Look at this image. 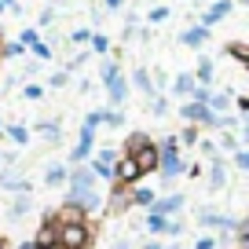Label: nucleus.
<instances>
[{"label": "nucleus", "mask_w": 249, "mask_h": 249, "mask_svg": "<svg viewBox=\"0 0 249 249\" xmlns=\"http://www.w3.org/2000/svg\"><path fill=\"white\" fill-rule=\"evenodd\" d=\"M158 154H161V183H172L176 176H183V172H191L187 169V161H179V140L176 136H165V143L158 147Z\"/></svg>", "instance_id": "nucleus-1"}, {"label": "nucleus", "mask_w": 249, "mask_h": 249, "mask_svg": "<svg viewBox=\"0 0 249 249\" xmlns=\"http://www.w3.org/2000/svg\"><path fill=\"white\" fill-rule=\"evenodd\" d=\"M59 246L66 249H88L92 234H88L85 220H59Z\"/></svg>", "instance_id": "nucleus-2"}, {"label": "nucleus", "mask_w": 249, "mask_h": 249, "mask_svg": "<svg viewBox=\"0 0 249 249\" xmlns=\"http://www.w3.org/2000/svg\"><path fill=\"white\" fill-rule=\"evenodd\" d=\"M121 154H124V150H117V147H103L99 154L92 158L95 176H99V179H117V161H121Z\"/></svg>", "instance_id": "nucleus-3"}, {"label": "nucleus", "mask_w": 249, "mask_h": 249, "mask_svg": "<svg viewBox=\"0 0 249 249\" xmlns=\"http://www.w3.org/2000/svg\"><path fill=\"white\" fill-rule=\"evenodd\" d=\"M95 183H99V176H95L92 165H73L70 169V191H95Z\"/></svg>", "instance_id": "nucleus-4"}, {"label": "nucleus", "mask_w": 249, "mask_h": 249, "mask_svg": "<svg viewBox=\"0 0 249 249\" xmlns=\"http://www.w3.org/2000/svg\"><path fill=\"white\" fill-rule=\"evenodd\" d=\"M187 205V198L183 195H169V198H158L154 205H150V213H158V216H165V220H172L179 209Z\"/></svg>", "instance_id": "nucleus-5"}, {"label": "nucleus", "mask_w": 249, "mask_h": 249, "mask_svg": "<svg viewBox=\"0 0 249 249\" xmlns=\"http://www.w3.org/2000/svg\"><path fill=\"white\" fill-rule=\"evenodd\" d=\"M198 220H202L205 227H216V231H224V234H231V231H238V220H231V216H220V213H209V209H202L198 213Z\"/></svg>", "instance_id": "nucleus-6"}, {"label": "nucleus", "mask_w": 249, "mask_h": 249, "mask_svg": "<svg viewBox=\"0 0 249 249\" xmlns=\"http://www.w3.org/2000/svg\"><path fill=\"white\" fill-rule=\"evenodd\" d=\"M132 158H136V165H140V172H154L158 165H161V154H158L154 143H147V147L132 150Z\"/></svg>", "instance_id": "nucleus-7"}, {"label": "nucleus", "mask_w": 249, "mask_h": 249, "mask_svg": "<svg viewBox=\"0 0 249 249\" xmlns=\"http://www.w3.org/2000/svg\"><path fill=\"white\" fill-rule=\"evenodd\" d=\"M143 172H140V165H136V158L132 154H121V161H117V183H136Z\"/></svg>", "instance_id": "nucleus-8"}, {"label": "nucleus", "mask_w": 249, "mask_h": 249, "mask_svg": "<svg viewBox=\"0 0 249 249\" xmlns=\"http://www.w3.org/2000/svg\"><path fill=\"white\" fill-rule=\"evenodd\" d=\"M0 191H18V195H30V179H22V172L4 169V172H0Z\"/></svg>", "instance_id": "nucleus-9"}, {"label": "nucleus", "mask_w": 249, "mask_h": 249, "mask_svg": "<svg viewBox=\"0 0 249 249\" xmlns=\"http://www.w3.org/2000/svg\"><path fill=\"white\" fill-rule=\"evenodd\" d=\"M147 231L150 234H179V220H165V216H158V213H150Z\"/></svg>", "instance_id": "nucleus-10"}, {"label": "nucleus", "mask_w": 249, "mask_h": 249, "mask_svg": "<svg viewBox=\"0 0 249 249\" xmlns=\"http://www.w3.org/2000/svg\"><path fill=\"white\" fill-rule=\"evenodd\" d=\"M195 88H198L195 73H176V77H172V95H183V99H191V95H195Z\"/></svg>", "instance_id": "nucleus-11"}, {"label": "nucleus", "mask_w": 249, "mask_h": 249, "mask_svg": "<svg viewBox=\"0 0 249 249\" xmlns=\"http://www.w3.org/2000/svg\"><path fill=\"white\" fill-rule=\"evenodd\" d=\"M231 8H234L231 0H216V4H213V8L205 11V15H202V26L209 30L213 22H220V18H227V15H231Z\"/></svg>", "instance_id": "nucleus-12"}, {"label": "nucleus", "mask_w": 249, "mask_h": 249, "mask_svg": "<svg viewBox=\"0 0 249 249\" xmlns=\"http://www.w3.org/2000/svg\"><path fill=\"white\" fill-rule=\"evenodd\" d=\"M33 242H37V246H55V242H59V216H55V220H44Z\"/></svg>", "instance_id": "nucleus-13"}, {"label": "nucleus", "mask_w": 249, "mask_h": 249, "mask_svg": "<svg viewBox=\"0 0 249 249\" xmlns=\"http://www.w3.org/2000/svg\"><path fill=\"white\" fill-rule=\"evenodd\" d=\"M107 95H110V103H114V107H121V103L128 99V77H124V73H121V77H114V81L107 85Z\"/></svg>", "instance_id": "nucleus-14"}, {"label": "nucleus", "mask_w": 249, "mask_h": 249, "mask_svg": "<svg viewBox=\"0 0 249 249\" xmlns=\"http://www.w3.org/2000/svg\"><path fill=\"white\" fill-rule=\"evenodd\" d=\"M205 40H209V30H205V26H191V30L179 33V44H187V48H202Z\"/></svg>", "instance_id": "nucleus-15"}, {"label": "nucleus", "mask_w": 249, "mask_h": 249, "mask_svg": "<svg viewBox=\"0 0 249 249\" xmlns=\"http://www.w3.org/2000/svg\"><path fill=\"white\" fill-rule=\"evenodd\" d=\"M70 179V165H48L44 172V187H62Z\"/></svg>", "instance_id": "nucleus-16"}, {"label": "nucleus", "mask_w": 249, "mask_h": 249, "mask_svg": "<svg viewBox=\"0 0 249 249\" xmlns=\"http://www.w3.org/2000/svg\"><path fill=\"white\" fill-rule=\"evenodd\" d=\"M132 85L140 88L143 95H150V99H154V95H158V92H154V77H150V70H143V66H140V70L132 73Z\"/></svg>", "instance_id": "nucleus-17"}, {"label": "nucleus", "mask_w": 249, "mask_h": 249, "mask_svg": "<svg viewBox=\"0 0 249 249\" xmlns=\"http://www.w3.org/2000/svg\"><path fill=\"white\" fill-rule=\"evenodd\" d=\"M224 183H227V169H224L220 158H213V165H209V187H213V191H220Z\"/></svg>", "instance_id": "nucleus-18"}, {"label": "nucleus", "mask_w": 249, "mask_h": 249, "mask_svg": "<svg viewBox=\"0 0 249 249\" xmlns=\"http://www.w3.org/2000/svg\"><path fill=\"white\" fill-rule=\"evenodd\" d=\"M30 209H33V202H30V195H18L15 202H11V209H8V216L11 220H26L30 216Z\"/></svg>", "instance_id": "nucleus-19"}, {"label": "nucleus", "mask_w": 249, "mask_h": 249, "mask_svg": "<svg viewBox=\"0 0 249 249\" xmlns=\"http://www.w3.org/2000/svg\"><path fill=\"white\" fill-rule=\"evenodd\" d=\"M107 121V110H88V117H85V124H81V132H92L95 136V128Z\"/></svg>", "instance_id": "nucleus-20"}, {"label": "nucleus", "mask_w": 249, "mask_h": 249, "mask_svg": "<svg viewBox=\"0 0 249 249\" xmlns=\"http://www.w3.org/2000/svg\"><path fill=\"white\" fill-rule=\"evenodd\" d=\"M114 77H121V66H117L114 59H103V66H99V81H103V85H110Z\"/></svg>", "instance_id": "nucleus-21"}, {"label": "nucleus", "mask_w": 249, "mask_h": 249, "mask_svg": "<svg viewBox=\"0 0 249 249\" xmlns=\"http://www.w3.org/2000/svg\"><path fill=\"white\" fill-rule=\"evenodd\" d=\"M195 81H198V85H205V88L213 85V59H198V73H195Z\"/></svg>", "instance_id": "nucleus-22"}, {"label": "nucleus", "mask_w": 249, "mask_h": 249, "mask_svg": "<svg viewBox=\"0 0 249 249\" xmlns=\"http://www.w3.org/2000/svg\"><path fill=\"white\" fill-rule=\"evenodd\" d=\"M132 202L136 205H154L158 195H154V191H147V187H136V191H132Z\"/></svg>", "instance_id": "nucleus-23"}, {"label": "nucleus", "mask_w": 249, "mask_h": 249, "mask_svg": "<svg viewBox=\"0 0 249 249\" xmlns=\"http://www.w3.org/2000/svg\"><path fill=\"white\" fill-rule=\"evenodd\" d=\"M150 114H154V117H161V114H169V99H165V95H154V99H150Z\"/></svg>", "instance_id": "nucleus-24"}, {"label": "nucleus", "mask_w": 249, "mask_h": 249, "mask_svg": "<svg viewBox=\"0 0 249 249\" xmlns=\"http://www.w3.org/2000/svg\"><path fill=\"white\" fill-rule=\"evenodd\" d=\"M8 136L18 143V147H26V143H30V132H26L22 124H11V128H8Z\"/></svg>", "instance_id": "nucleus-25"}, {"label": "nucleus", "mask_w": 249, "mask_h": 249, "mask_svg": "<svg viewBox=\"0 0 249 249\" xmlns=\"http://www.w3.org/2000/svg\"><path fill=\"white\" fill-rule=\"evenodd\" d=\"M92 52H95V55H107V52H110V40L103 37V33H95V37H92Z\"/></svg>", "instance_id": "nucleus-26"}, {"label": "nucleus", "mask_w": 249, "mask_h": 249, "mask_svg": "<svg viewBox=\"0 0 249 249\" xmlns=\"http://www.w3.org/2000/svg\"><path fill=\"white\" fill-rule=\"evenodd\" d=\"M30 52H33V59H40V62H52V48H48L44 40H40L37 48H30Z\"/></svg>", "instance_id": "nucleus-27"}, {"label": "nucleus", "mask_w": 249, "mask_h": 249, "mask_svg": "<svg viewBox=\"0 0 249 249\" xmlns=\"http://www.w3.org/2000/svg\"><path fill=\"white\" fill-rule=\"evenodd\" d=\"M26 99H30V103H37V99H44V85H26Z\"/></svg>", "instance_id": "nucleus-28"}, {"label": "nucleus", "mask_w": 249, "mask_h": 249, "mask_svg": "<svg viewBox=\"0 0 249 249\" xmlns=\"http://www.w3.org/2000/svg\"><path fill=\"white\" fill-rule=\"evenodd\" d=\"M234 165H238L242 172H249V147H242V150H234Z\"/></svg>", "instance_id": "nucleus-29"}, {"label": "nucleus", "mask_w": 249, "mask_h": 249, "mask_svg": "<svg viewBox=\"0 0 249 249\" xmlns=\"http://www.w3.org/2000/svg\"><path fill=\"white\" fill-rule=\"evenodd\" d=\"M92 37H95L92 30H73V33H70V40H73V44H88Z\"/></svg>", "instance_id": "nucleus-30"}, {"label": "nucleus", "mask_w": 249, "mask_h": 249, "mask_svg": "<svg viewBox=\"0 0 249 249\" xmlns=\"http://www.w3.org/2000/svg\"><path fill=\"white\" fill-rule=\"evenodd\" d=\"M18 40H22V44H26V48H37V44H40V37H37V30H22V37H18Z\"/></svg>", "instance_id": "nucleus-31"}, {"label": "nucleus", "mask_w": 249, "mask_h": 249, "mask_svg": "<svg viewBox=\"0 0 249 249\" xmlns=\"http://www.w3.org/2000/svg\"><path fill=\"white\" fill-rule=\"evenodd\" d=\"M107 124H110V128H121V124H124L121 110H107Z\"/></svg>", "instance_id": "nucleus-32"}, {"label": "nucleus", "mask_w": 249, "mask_h": 249, "mask_svg": "<svg viewBox=\"0 0 249 249\" xmlns=\"http://www.w3.org/2000/svg\"><path fill=\"white\" fill-rule=\"evenodd\" d=\"M4 52H8V55H26V52H30V48H26L22 40H11V44L4 48Z\"/></svg>", "instance_id": "nucleus-33"}, {"label": "nucleus", "mask_w": 249, "mask_h": 249, "mask_svg": "<svg viewBox=\"0 0 249 249\" xmlns=\"http://www.w3.org/2000/svg\"><path fill=\"white\" fill-rule=\"evenodd\" d=\"M40 136H48V140H59V124H52V121L40 124Z\"/></svg>", "instance_id": "nucleus-34"}, {"label": "nucleus", "mask_w": 249, "mask_h": 249, "mask_svg": "<svg viewBox=\"0 0 249 249\" xmlns=\"http://www.w3.org/2000/svg\"><path fill=\"white\" fill-rule=\"evenodd\" d=\"M195 249H216V238H213V234H205V238L195 242Z\"/></svg>", "instance_id": "nucleus-35"}, {"label": "nucleus", "mask_w": 249, "mask_h": 249, "mask_svg": "<svg viewBox=\"0 0 249 249\" xmlns=\"http://www.w3.org/2000/svg\"><path fill=\"white\" fill-rule=\"evenodd\" d=\"M231 55H238V59L246 62L249 59V44H231Z\"/></svg>", "instance_id": "nucleus-36"}, {"label": "nucleus", "mask_w": 249, "mask_h": 249, "mask_svg": "<svg viewBox=\"0 0 249 249\" xmlns=\"http://www.w3.org/2000/svg\"><path fill=\"white\" fill-rule=\"evenodd\" d=\"M165 18H169V8H154L150 11V22H165Z\"/></svg>", "instance_id": "nucleus-37"}, {"label": "nucleus", "mask_w": 249, "mask_h": 249, "mask_svg": "<svg viewBox=\"0 0 249 249\" xmlns=\"http://www.w3.org/2000/svg\"><path fill=\"white\" fill-rule=\"evenodd\" d=\"M55 22V8H44L40 11V26H52Z\"/></svg>", "instance_id": "nucleus-38"}, {"label": "nucleus", "mask_w": 249, "mask_h": 249, "mask_svg": "<svg viewBox=\"0 0 249 249\" xmlns=\"http://www.w3.org/2000/svg\"><path fill=\"white\" fill-rule=\"evenodd\" d=\"M48 85H52V88H62V85H66V73H52V81H48Z\"/></svg>", "instance_id": "nucleus-39"}, {"label": "nucleus", "mask_w": 249, "mask_h": 249, "mask_svg": "<svg viewBox=\"0 0 249 249\" xmlns=\"http://www.w3.org/2000/svg\"><path fill=\"white\" fill-rule=\"evenodd\" d=\"M238 140H242V147H249V121H242V132H238Z\"/></svg>", "instance_id": "nucleus-40"}, {"label": "nucleus", "mask_w": 249, "mask_h": 249, "mask_svg": "<svg viewBox=\"0 0 249 249\" xmlns=\"http://www.w3.org/2000/svg\"><path fill=\"white\" fill-rule=\"evenodd\" d=\"M238 234H242V238H238V242H249V216H246V220H242V227H238Z\"/></svg>", "instance_id": "nucleus-41"}, {"label": "nucleus", "mask_w": 249, "mask_h": 249, "mask_svg": "<svg viewBox=\"0 0 249 249\" xmlns=\"http://www.w3.org/2000/svg\"><path fill=\"white\" fill-rule=\"evenodd\" d=\"M179 140H183V143H195L198 132H195V128H183V136H179Z\"/></svg>", "instance_id": "nucleus-42"}, {"label": "nucleus", "mask_w": 249, "mask_h": 249, "mask_svg": "<svg viewBox=\"0 0 249 249\" xmlns=\"http://www.w3.org/2000/svg\"><path fill=\"white\" fill-rule=\"evenodd\" d=\"M234 103H238V110H242V114H249V99H246V95H242V99H234Z\"/></svg>", "instance_id": "nucleus-43"}, {"label": "nucleus", "mask_w": 249, "mask_h": 249, "mask_svg": "<svg viewBox=\"0 0 249 249\" xmlns=\"http://www.w3.org/2000/svg\"><path fill=\"white\" fill-rule=\"evenodd\" d=\"M121 4H124V0H107V11H117Z\"/></svg>", "instance_id": "nucleus-44"}, {"label": "nucleus", "mask_w": 249, "mask_h": 249, "mask_svg": "<svg viewBox=\"0 0 249 249\" xmlns=\"http://www.w3.org/2000/svg\"><path fill=\"white\" fill-rule=\"evenodd\" d=\"M143 249H161V242H154V238H147V242H143Z\"/></svg>", "instance_id": "nucleus-45"}, {"label": "nucleus", "mask_w": 249, "mask_h": 249, "mask_svg": "<svg viewBox=\"0 0 249 249\" xmlns=\"http://www.w3.org/2000/svg\"><path fill=\"white\" fill-rule=\"evenodd\" d=\"M114 249H132V246H128V242H117V246Z\"/></svg>", "instance_id": "nucleus-46"}, {"label": "nucleus", "mask_w": 249, "mask_h": 249, "mask_svg": "<svg viewBox=\"0 0 249 249\" xmlns=\"http://www.w3.org/2000/svg\"><path fill=\"white\" fill-rule=\"evenodd\" d=\"M40 249H66V246H59V242H55V246H40Z\"/></svg>", "instance_id": "nucleus-47"}, {"label": "nucleus", "mask_w": 249, "mask_h": 249, "mask_svg": "<svg viewBox=\"0 0 249 249\" xmlns=\"http://www.w3.org/2000/svg\"><path fill=\"white\" fill-rule=\"evenodd\" d=\"M4 11H8V4H4V0H0V15H4Z\"/></svg>", "instance_id": "nucleus-48"}, {"label": "nucleus", "mask_w": 249, "mask_h": 249, "mask_svg": "<svg viewBox=\"0 0 249 249\" xmlns=\"http://www.w3.org/2000/svg\"><path fill=\"white\" fill-rule=\"evenodd\" d=\"M0 132H4V117H0Z\"/></svg>", "instance_id": "nucleus-49"}, {"label": "nucleus", "mask_w": 249, "mask_h": 249, "mask_svg": "<svg viewBox=\"0 0 249 249\" xmlns=\"http://www.w3.org/2000/svg\"><path fill=\"white\" fill-rule=\"evenodd\" d=\"M242 66H246V70H249V59H246V62H242Z\"/></svg>", "instance_id": "nucleus-50"}, {"label": "nucleus", "mask_w": 249, "mask_h": 249, "mask_svg": "<svg viewBox=\"0 0 249 249\" xmlns=\"http://www.w3.org/2000/svg\"><path fill=\"white\" fill-rule=\"evenodd\" d=\"M0 249H4V242H0Z\"/></svg>", "instance_id": "nucleus-51"}]
</instances>
